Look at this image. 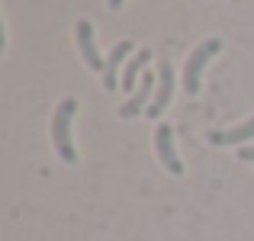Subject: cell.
Here are the masks:
<instances>
[{
    "label": "cell",
    "mask_w": 254,
    "mask_h": 241,
    "mask_svg": "<svg viewBox=\"0 0 254 241\" xmlns=\"http://www.w3.org/2000/svg\"><path fill=\"white\" fill-rule=\"evenodd\" d=\"M219 52H222V39H206V42H199L196 49L190 52L187 68H184V90L190 93V97H196V93H199V77H203V68L209 64L212 55H219Z\"/></svg>",
    "instance_id": "obj_2"
},
{
    "label": "cell",
    "mask_w": 254,
    "mask_h": 241,
    "mask_svg": "<svg viewBox=\"0 0 254 241\" xmlns=\"http://www.w3.org/2000/svg\"><path fill=\"white\" fill-rule=\"evenodd\" d=\"M106 3H110V10H119V6H123L126 0H106Z\"/></svg>",
    "instance_id": "obj_11"
},
{
    "label": "cell",
    "mask_w": 254,
    "mask_h": 241,
    "mask_svg": "<svg viewBox=\"0 0 254 241\" xmlns=\"http://www.w3.org/2000/svg\"><path fill=\"white\" fill-rule=\"evenodd\" d=\"M74 36H77V52H81L84 64H87L90 71H103V68H106V61L100 58V52H97V39H93V26H90V19H77Z\"/></svg>",
    "instance_id": "obj_7"
},
{
    "label": "cell",
    "mask_w": 254,
    "mask_h": 241,
    "mask_svg": "<svg viewBox=\"0 0 254 241\" xmlns=\"http://www.w3.org/2000/svg\"><path fill=\"white\" fill-rule=\"evenodd\" d=\"M171 97H174V64L171 61H161L158 64V90H155V100L148 103V119H158L164 110H168V103H171Z\"/></svg>",
    "instance_id": "obj_6"
},
{
    "label": "cell",
    "mask_w": 254,
    "mask_h": 241,
    "mask_svg": "<svg viewBox=\"0 0 254 241\" xmlns=\"http://www.w3.org/2000/svg\"><path fill=\"white\" fill-rule=\"evenodd\" d=\"M155 151H158V161L168 167V174H174V177L184 174V161H180L177 148H174V129L168 122H161L155 129Z\"/></svg>",
    "instance_id": "obj_3"
},
{
    "label": "cell",
    "mask_w": 254,
    "mask_h": 241,
    "mask_svg": "<svg viewBox=\"0 0 254 241\" xmlns=\"http://www.w3.org/2000/svg\"><path fill=\"white\" fill-rule=\"evenodd\" d=\"M74 113H77V100L64 97L55 106V116H52V145H55L58 158L64 164H77V148L71 142V119H74Z\"/></svg>",
    "instance_id": "obj_1"
},
{
    "label": "cell",
    "mask_w": 254,
    "mask_h": 241,
    "mask_svg": "<svg viewBox=\"0 0 254 241\" xmlns=\"http://www.w3.org/2000/svg\"><path fill=\"white\" fill-rule=\"evenodd\" d=\"M151 90H155V71H145L142 80H138V87H135V93L119 106V119H135L138 113L148 110V103L155 100V97H151Z\"/></svg>",
    "instance_id": "obj_4"
},
{
    "label": "cell",
    "mask_w": 254,
    "mask_h": 241,
    "mask_svg": "<svg viewBox=\"0 0 254 241\" xmlns=\"http://www.w3.org/2000/svg\"><path fill=\"white\" fill-rule=\"evenodd\" d=\"M238 158L248 161V164H254V148H251V145H242V148H238Z\"/></svg>",
    "instance_id": "obj_10"
},
{
    "label": "cell",
    "mask_w": 254,
    "mask_h": 241,
    "mask_svg": "<svg viewBox=\"0 0 254 241\" xmlns=\"http://www.w3.org/2000/svg\"><path fill=\"white\" fill-rule=\"evenodd\" d=\"M151 61V52L148 49H138L135 55L129 58V64L123 68V90L126 93H135V87H138V80H142V74H145V64Z\"/></svg>",
    "instance_id": "obj_9"
},
{
    "label": "cell",
    "mask_w": 254,
    "mask_h": 241,
    "mask_svg": "<svg viewBox=\"0 0 254 241\" xmlns=\"http://www.w3.org/2000/svg\"><path fill=\"white\" fill-rule=\"evenodd\" d=\"M135 55V45L129 42V39H123V42H116L110 49V55H106V68H103V87L106 90H116L123 80H119V71L126 68V58Z\"/></svg>",
    "instance_id": "obj_5"
},
{
    "label": "cell",
    "mask_w": 254,
    "mask_h": 241,
    "mask_svg": "<svg viewBox=\"0 0 254 241\" xmlns=\"http://www.w3.org/2000/svg\"><path fill=\"white\" fill-rule=\"evenodd\" d=\"M206 138H209V145H219V148H225V145H245V142H251V138H254V116L245 119V122H238V125H232V129L209 132Z\"/></svg>",
    "instance_id": "obj_8"
}]
</instances>
